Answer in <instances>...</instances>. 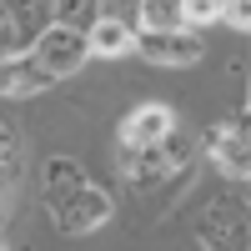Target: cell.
<instances>
[{"label": "cell", "mask_w": 251, "mask_h": 251, "mask_svg": "<svg viewBox=\"0 0 251 251\" xmlns=\"http://www.w3.org/2000/svg\"><path fill=\"white\" fill-rule=\"evenodd\" d=\"M50 221L66 236H91V231H100V226L111 221V191L80 181L75 191H66L60 201H50Z\"/></svg>", "instance_id": "1"}, {"label": "cell", "mask_w": 251, "mask_h": 251, "mask_svg": "<svg viewBox=\"0 0 251 251\" xmlns=\"http://www.w3.org/2000/svg\"><path fill=\"white\" fill-rule=\"evenodd\" d=\"M86 55H91V46H86V30H71V25H50L35 35V46H30V60L40 71H46L50 80H60V75H71V71H80L86 66Z\"/></svg>", "instance_id": "2"}, {"label": "cell", "mask_w": 251, "mask_h": 251, "mask_svg": "<svg viewBox=\"0 0 251 251\" xmlns=\"http://www.w3.org/2000/svg\"><path fill=\"white\" fill-rule=\"evenodd\" d=\"M136 46L141 55L151 60V66H191V60H201V35L196 30H186V25H171V30H151V25H141L136 30Z\"/></svg>", "instance_id": "3"}, {"label": "cell", "mask_w": 251, "mask_h": 251, "mask_svg": "<svg viewBox=\"0 0 251 251\" xmlns=\"http://www.w3.org/2000/svg\"><path fill=\"white\" fill-rule=\"evenodd\" d=\"M206 156L216 161L221 176L246 181L251 176V151H246V116H236V126H211L206 131Z\"/></svg>", "instance_id": "4"}, {"label": "cell", "mask_w": 251, "mask_h": 251, "mask_svg": "<svg viewBox=\"0 0 251 251\" xmlns=\"http://www.w3.org/2000/svg\"><path fill=\"white\" fill-rule=\"evenodd\" d=\"M171 126H176V121H171V106H156V100H151V106H136L131 116L121 121V146H131V151L156 146Z\"/></svg>", "instance_id": "5"}, {"label": "cell", "mask_w": 251, "mask_h": 251, "mask_svg": "<svg viewBox=\"0 0 251 251\" xmlns=\"http://www.w3.org/2000/svg\"><path fill=\"white\" fill-rule=\"evenodd\" d=\"M201 246L206 251H246V221H241V201L231 216H221V206L201 221Z\"/></svg>", "instance_id": "6"}, {"label": "cell", "mask_w": 251, "mask_h": 251, "mask_svg": "<svg viewBox=\"0 0 251 251\" xmlns=\"http://www.w3.org/2000/svg\"><path fill=\"white\" fill-rule=\"evenodd\" d=\"M86 46H91V55H126L136 46V30L121 15H96V25L86 30Z\"/></svg>", "instance_id": "7"}, {"label": "cell", "mask_w": 251, "mask_h": 251, "mask_svg": "<svg viewBox=\"0 0 251 251\" xmlns=\"http://www.w3.org/2000/svg\"><path fill=\"white\" fill-rule=\"evenodd\" d=\"M80 181H91V176H86V166H80L75 156H50V161H46V171H40V191H46V206H50V201H60L66 191H75Z\"/></svg>", "instance_id": "8"}, {"label": "cell", "mask_w": 251, "mask_h": 251, "mask_svg": "<svg viewBox=\"0 0 251 251\" xmlns=\"http://www.w3.org/2000/svg\"><path fill=\"white\" fill-rule=\"evenodd\" d=\"M100 15V0H50V20L71 30H91Z\"/></svg>", "instance_id": "9"}, {"label": "cell", "mask_w": 251, "mask_h": 251, "mask_svg": "<svg viewBox=\"0 0 251 251\" xmlns=\"http://www.w3.org/2000/svg\"><path fill=\"white\" fill-rule=\"evenodd\" d=\"M5 10H10L20 35H40L46 20H50V0H5Z\"/></svg>", "instance_id": "10"}, {"label": "cell", "mask_w": 251, "mask_h": 251, "mask_svg": "<svg viewBox=\"0 0 251 251\" xmlns=\"http://www.w3.org/2000/svg\"><path fill=\"white\" fill-rule=\"evenodd\" d=\"M176 10H181L186 30H201V25H216L221 20V0H176Z\"/></svg>", "instance_id": "11"}, {"label": "cell", "mask_w": 251, "mask_h": 251, "mask_svg": "<svg viewBox=\"0 0 251 251\" xmlns=\"http://www.w3.org/2000/svg\"><path fill=\"white\" fill-rule=\"evenodd\" d=\"M141 5H146V25H151V30H171V25H181L176 0H141Z\"/></svg>", "instance_id": "12"}, {"label": "cell", "mask_w": 251, "mask_h": 251, "mask_svg": "<svg viewBox=\"0 0 251 251\" xmlns=\"http://www.w3.org/2000/svg\"><path fill=\"white\" fill-rule=\"evenodd\" d=\"M221 20L231 30H251V0H221Z\"/></svg>", "instance_id": "13"}, {"label": "cell", "mask_w": 251, "mask_h": 251, "mask_svg": "<svg viewBox=\"0 0 251 251\" xmlns=\"http://www.w3.org/2000/svg\"><path fill=\"white\" fill-rule=\"evenodd\" d=\"M15 46H20V30H15V20H10V10H5V0H0V60L15 55Z\"/></svg>", "instance_id": "14"}, {"label": "cell", "mask_w": 251, "mask_h": 251, "mask_svg": "<svg viewBox=\"0 0 251 251\" xmlns=\"http://www.w3.org/2000/svg\"><path fill=\"white\" fill-rule=\"evenodd\" d=\"M0 251H5V241H0Z\"/></svg>", "instance_id": "15"}]
</instances>
